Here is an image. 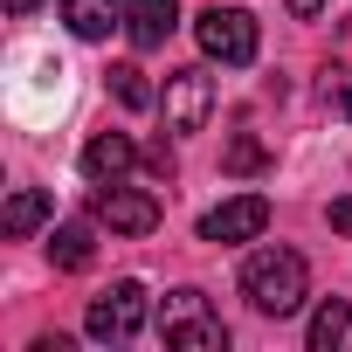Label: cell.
<instances>
[{
	"mask_svg": "<svg viewBox=\"0 0 352 352\" xmlns=\"http://www.w3.org/2000/svg\"><path fill=\"white\" fill-rule=\"evenodd\" d=\"M242 297H249L263 318H290V311H304V297H311V270H304V256H297V249H256V256L242 263Z\"/></svg>",
	"mask_w": 352,
	"mask_h": 352,
	"instance_id": "cell-1",
	"label": "cell"
},
{
	"mask_svg": "<svg viewBox=\"0 0 352 352\" xmlns=\"http://www.w3.org/2000/svg\"><path fill=\"white\" fill-rule=\"evenodd\" d=\"M159 338L173 352H228V324L214 318V304L201 290H173L159 304Z\"/></svg>",
	"mask_w": 352,
	"mask_h": 352,
	"instance_id": "cell-2",
	"label": "cell"
},
{
	"mask_svg": "<svg viewBox=\"0 0 352 352\" xmlns=\"http://www.w3.org/2000/svg\"><path fill=\"white\" fill-rule=\"evenodd\" d=\"M194 42H201V56L221 63V69H249L256 49H263L256 14H242V8H208V14H194Z\"/></svg>",
	"mask_w": 352,
	"mask_h": 352,
	"instance_id": "cell-3",
	"label": "cell"
},
{
	"mask_svg": "<svg viewBox=\"0 0 352 352\" xmlns=\"http://www.w3.org/2000/svg\"><path fill=\"white\" fill-rule=\"evenodd\" d=\"M83 331H90L97 345H124V338H138V331H145V283L118 276L104 297H90V318H83Z\"/></svg>",
	"mask_w": 352,
	"mask_h": 352,
	"instance_id": "cell-4",
	"label": "cell"
},
{
	"mask_svg": "<svg viewBox=\"0 0 352 352\" xmlns=\"http://www.w3.org/2000/svg\"><path fill=\"white\" fill-rule=\"evenodd\" d=\"M270 228V201L263 194H235V201H221V208H208L201 214V242H256Z\"/></svg>",
	"mask_w": 352,
	"mask_h": 352,
	"instance_id": "cell-5",
	"label": "cell"
},
{
	"mask_svg": "<svg viewBox=\"0 0 352 352\" xmlns=\"http://www.w3.org/2000/svg\"><path fill=\"white\" fill-rule=\"evenodd\" d=\"M214 111V76L208 69H173L166 76V131H201Z\"/></svg>",
	"mask_w": 352,
	"mask_h": 352,
	"instance_id": "cell-6",
	"label": "cell"
},
{
	"mask_svg": "<svg viewBox=\"0 0 352 352\" xmlns=\"http://www.w3.org/2000/svg\"><path fill=\"white\" fill-rule=\"evenodd\" d=\"M90 214H97L111 235H152V228H159V201H152V194H138V187H124V180H118V187H104V194L90 201Z\"/></svg>",
	"mask_w": 352,
	"mask_h": 352,
	"instance_id": "cell-7",
	"label": "cell"
},
{
	"mask_svg": "<svg viewBox=\"0 0 352 352\" xmlns=\"http://www.w3.org/2000/svg\"><path fill=\"white\" fill-rule=\"evenodd\" d=\"M173 28H180V0H124V35H131V49H166Z\"/></svg>",
	"mask_w": 352,
	"mask_h": 352,
	"instance_id": "cell-8",
	"label": "cell"
},
{
	"mask_svg": "<svg viewBox=\"0 0 352 352\" xmlns=\"http://www.w3.org/2000/svg\"><path fill=\"white\" fill-rule=\"evenodd\" d=\"M131 166H138V145H131L124 131H97V138L83 145V173H90L97 187H118Z\"/></svg>",
	"mask_w": 352,
	"mask_h": 352,
	"instance_id": "cell-9",
	"label": "cell"
},
{
	"mask_svg": "<svg viewBox=\"0 0 352 352\" xmlns=\"http://www.w3.org/2000/svg\"><path fill=\"white\" fill-rule=\"evenodd\" d=\"M63 21L83 42H104L111 28H124V0H63Z\"/></svg>",
	"mask_w": 352,
	"mask_h": 352,
	"instance_id": "cell-10",
	"label": "cell"
},
{
	"mask_svg": "<svg viewBox=\"0 0 352 352\" xmlns=\"http://www.w3.org/2000/svg\"><path fill=\"white\" fill-rule=\"evenodd\" d=\"M311 352H352V304H318L311 311Z\"/></svg>",
	"mask_w": 352,
	"mask_h": 352,
	"instance_id": "cell-11",
	"label": "cell"
},
{
	"mask_svg": "<svg viewBox=\"0 0 352 352\" xmlns=\"http://www.w3.org/2000/svg\"><path fill=\"white\" fill-rule=\"evenodd\" d=\"M42 221H49V194H35V187H14V194H8V208H0V228H8L14 242H21V235H35Z\"/></svg>",
	"mask_w": 352,
	"mask_h": 352,
	"instance_id": "cell-12",
	"label": "cell"
},
{
	"mask_svg": "<svg viewBox=\"0 0 352 352\" xmlns=\"http://www.w3.org/2000/svg\"><path fill=\"white\" fill-rule=\"evenodd\" d=\"M49 263H56V270H83V263H90V221H63V228L49 235Z\"/></svg>",
	"mask_w": 352,
	"mask_h": 352,
	"instance_id": "cell-13",
	"label": "cell"
},
{
	"mask_svg": "<svg viewBox=\"0 0 352 352\" xmlns=\"http://www.w3.org/2000/svg\"><path fill=\"white\" fill-rule=\"evenodd\" d=\"M111 90H118V104H124V111H145V104H152L145 69H131V63H118V69H111Z\"/></svg>",
	"mask_w": 352,
	"mask_h": 352,
	"instance_id": "cell-14",
	"label": "cell"
},
{
	"mask_svg": "<svg viewBox=\"0 0 352 352\" xmlns=\"http://www.w3.org/2000/svg\"><path fill=\"white\" fill-rule=\"evenodd\" d=\"M263 159H270V152H263V145H256L249 131H242V138L228 145V173H263Z\"/></svg>",
	"mask_w": 352,
	"mask_h": 352,
	"instance_id": "cell-15",
	"label": "cell"
},
{
	"mask_svg": "<svg viewBox=\"0 0 352 352\" xmlns=\"http://www.w3.org/2000/svg\"><path fill=\"white\" fill-rule=\"evenodd\" d=\"M331 228H338V235H352V194H338V201H331Z\"/></svg>",
	"mask_w": 352,
	"mask_h": 352,
	"instance_id": "cell-16",
	"label": "cell"
},
{
	"mask_svg": "<svg viewBox=\"0 0 352 352\" xmlns=\"http://www.w3.org/2000/svg\"><path fill=\"white\" fill-rule=\"evenodd\" d=\"M290 14H297V21H311V14H324V0H290Z\"/></svg>",
	"mask_w": 352,
	"mask_h": 352,
	"instance_id": "cell-17",
	"label": "cell"
},
{
	"mask_svg": "<svg viewBox=\"0 0 352 352\" xmlns=\"http://www.w3.org/2000/svg\"><path fill=\"white\" fill-rule=\"evenodd\" d=\"M42 8V0H8V14H35Z\"/></svg>",
	"mask_w": 352,
	"mask_h": 352,
	"instance_id": "cell-18",
	"label": "cell"
},
{
	"mask_svg": "<svg viewBox=\"0 0 352 352\" xmlns=\"http://www.w3.org/2000/svg\"><path fill=\"white\" fill-rule=\"evenodd\" d=\"M345 118H352V90H345Z\"/></svg>",
	"mask_w": 352,
	"mask_h": 352,
	"instance_id": "cell-19",
	"label": "cell"
}]
</instances>
